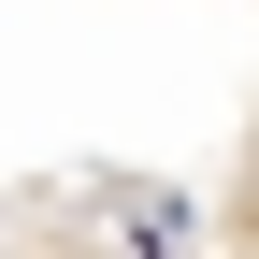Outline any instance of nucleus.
Returning a JSON list of instances; mask_svg holds the SVG:
<instances>
[{
  "label": "nucleus",
  "instance_id": "obj_1",
  "mask_svg": "<svg viewBox=\"0 0 259 259\" xmlns=\"http://www.w3.org/2000/svg\"><path fill=\"white\" fill-rule=\"evenodd\" d=\"M0 259H259V0H0Z\"/></svg>",
  "mask_w": 259,
  "mask_h": 259
}]
</instances>
